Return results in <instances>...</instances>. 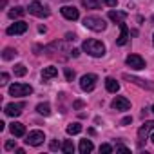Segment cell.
I'll return each mask as SVG.
<instances>
[{
	"label": "cell",
	"instance_id": "obj_22",
	"mask_svg": "<svg viewBox=\"0 0 154 154\" xmlns=\"http://www.w3.org/2000/svg\"><path fill=\"white\" fill-rule=\"evenodd\" d=\"M82 6L85 9H100V2H98V0H82Z\"/></svg>",
	"mask_w": 154,
	"mask_h": 154
},
{
	"label": "cell",
	"instance_id": "obj_3",
	"mask_svg": "<svg viewBox=\"0 0 154 154\" xmlns=\"http://www.w3.org/2000/svg\"><path fill=\"white\" fill-rule=\"evenodd\" d=\"M96 82H98V76L96 74H84L82 78H80V87H82V91L91 93L96 87Z\"/></svg>",
	"mask_w": 154,
	"mask_h": 154
},
{
	"label": "cell",
	"instance_id": "obj_2",
	"mask_svg": "<svg viewBox=\"0 0 154 154\" xmlns=\"http://www.w3.org/2000/svg\"><path fill=\"white\" fill-rule=\"evenodd\" d=\"M84 26L87 29H91V31H96V33H100V31H103L107 27L105 20L100 18V17H85L84 18Z\"/></svg>",
	"mask_w": 154,
	"mask_h": 154
},
{
	"label": "cell",
	"instance_id": "obj_15",
	"mask_svg": "<svg viewBox=\"0 0 154 154\" xmlns=\"http://www.w3.org/2000/svg\"><path fill=\"white\" fill-rule=\"evenodd\" d=\"M11 132H13V136H17V138L24 136V134H26V127H24V123H20V122H13V123H11Z\"/></svg>",
	"mask_w": 154,
	"mask_h": 154
},
{
	"label": "cell",
	"instance_id": "obj_36",
	"mask_svg": "<svg viewBox=\"0 0 154 154\" xmlns=\"http://www.w3.org/2000/svg\"><path fill=\"white\" fill-rule=\"evenodd\" d=\"M116 150H118V152H129V149H127V147H123V145H118V147H116Z\"/></svg>",
	"mask_w": 154,
	"mask_h": 154
},
{
	"label": "cell",
	"instance_id": "obj_40",
	"mask_svg": "<svg viewBox=\"0 0 154 154\" xmlns=\"http://www.w3.org/2000/svg\"><path fill=\"white\" fill-rule=\"evenodd\" d=\"M152 44H154V36H152Z\"/></svg>",
	"mask_w": 154,
	"mask_h": 154
},
{
	"label": "cell",
	"instance_id": "obj_31",
	"mask_svg": "<svg viewBox=\"0 0 154 154\" xmlns=\"http://www.w3.org/2000/svg\"><path fill=\"white\" fill-rule=\"evenodd\" d=\"M0 80H2L0 84H2V85H6V84H8V80H9V74H8V72H2V76H0Z\"/></svg>",
	"mask_w": 154,
	"mask_h": 154
},
{
	"label": "cell",
	"instance_id": "obj_35",
	"mask_svg": "<svg viewBox=\"0 0 154 154\" xmlns=\"http://www.w3.org/2000/svg\"><path fill=\"white\" fill-rule=\"evenodd\" d=\"M72 107H74V109H80V107H84V102H82V100L74 102V103H72Z\"/></svg>",
	"mask_w": 154,
	"mask_h": 154
},
{
	"label": "cell",
	"instance_id": "obj_9",
	"mask_svg": "<svg viewBox=\"0 0 154 154\" xmlns=\"http://www.w3.org/2000/svg\"><path fill=\"white\" fill-rule=\"evenodd\" d=\"M24 107H26L24 102H18V103H8V105L4 107V112H6L8 116H11V118H17V116L22 114V109H24Z\"/></svg>",
	"mask_w": 154,
	"mask_h": 154
},
{
	"label": "cell",
	"instance_id": "obj_14",
	"mask_svg": "<svg viewBox=\"0 0 154 154\" xmlns=\"http://www.w3.org/2000/svg\"><path fill=\"white\" fill-rule=\"evenodd\" d=\"M118 26H120V36H118L116 44H118V45H125V44L129 42V29H127V26H125L123 22H120Z\"/></svg>",
	"mask_w": 154,
	"mask_h": 154
},
{
	"label": "cell",
	"instance_id": "obj_7",
	"mask_svg": "<svg viewBox=\"0 0 154 154\" xmlns=\"http://www.w3.org/2000/svg\"><path fill=\"white\" fill-rule=\"evenodd\" d=\"M44 140H45V136H44L42 131H31L27 134V138H26V143L31 145V147H38V145L44 143Z\"/></svg>",
	"mask_w": 154,
	"mask_h": 154
},
{
	"label": "cell",
	"instance_id": "obj_37",
	"mask_svg": "<svg viewBox=\"0 0 154 154\" xmlns=\"http://www.w3.org/2000/svg\"><path fill=\"white\" fill-rule=\"evenodd\" d=\"M65 38H67V40H76V35H71V33H67V35H65Z\"/></svg>",
	"mask_w": 154,
	"mask_h": 154
},
{
	"label": "cell",
	"instance_id": "obj_19",
	"mask_svg": "<svg viewBox=\"0 0 154 154\" xmlns=\"http://www.w3.org/2000/svg\"><path fill=\"white\" fill-rule=\"evenodd\" d=\"M105 87H107L109 93H118V91H120V84H118L114 78H107V80H105Z\"/></svg>",
	"mask_w": 154,
	"mask_h": 154
},
{
	"label": "cell",
	"instance_id": "obj_13",
	"mask_svg": "<svg viewBox=\"0 0 154 154\" xmlns=\"http://www.w3.org/2000/svg\"><path fill=\"white\" fill-rule=\"evenodd\" d=\"M60 11H62V15H63L67 20H78V18H80V13H78V9H76V8H72V6H63Z\"/></svg>",
	"mask_w": 154,
	"mask_h": 154
},
{
	"label": "cell",
	"instance_id": "obj_1",
	"mask_svg": "<svg viewBox=\"0 0 154 154\" xmlns=\"http://www.w3.org/2000/svg\"><path fill=\"white\" fill-rule=\"evenodd\" d=\"M82 49H84L87 54L94 56V58H100V56H103V54H105V45H103L102 42L94 40V38L85 40V42H84V45H82Z\"/></svg>",
	"mask_w": 154,
	"mask_h": 154
},
{
	"label": "cell",
	"instance_id": "obj_6",
	"mask_svg": "<svg viewBox=\"0 0 154 154\" xmlns=\"http://www.w3.org/2000/svg\"><path fill=\"white\" fill-rule=\"evenodd\" d=\"M27 11H29L31 15L38 17V18H47V17H49L47 8H44L40 2H31V4H29V8H27Z\"/></svg>",
	"mask_w": 154,
	"mask_h": 154
},
{
	"label": "cell",
	"instance_id": "obj_26",
	"mask_svg": "<svg viewBox=\"0 0 154 154\" xmlns=\"http://www.w3.org/2000/svg\"><path fill=\"white\" fill-rule=\"evenodd\" d=\"M62 150H63V152H67V154L74 152V145H72V141H71V140L63 141V145H62Z\"/></svg>",
	"mask_w": 154,
	"mask_h": 154
},
{
	"label": "cell",
	"instance_id": "obj_20",
	"mask_svg": "<svg viewBox=\"0 0 154 154\" xmlns=\"http://www.w3.org/2000/svg\"><path fill=\"white\" fill-rule=\"evenodd\" d=\"M24 15H26V9H24V8H20V6H17V8H13V9L9 11V18H11V20L20 18V17H24Z\"/></svg>",
	"mask_w": 154,
	"mask_h": 154
},
{
	"label": "cell",
	"instance_id": "obj_21",
	"mask_svg": "<svg viewBox=\"0 0 154 154\" xmlns=\"http://www.w3.org/2000/svg\"><path fill=\"white\" fill-rule=\"evenodd\" d=\"M36 112L42 114V116H49L51 114V105L49 103H38L36 105Z\"/></svg>",
	"mask_w": 154,
	"mask_h": 154
},
{
	"label": "cell",
	"instance_id": "obj_16",
	"mask_svg": "<svg viewBox=\"0 0 154 154\" xmlns=\"http://www.w3.org/2000/svg\"><path fill=\"white\" fill-rule=\"evenodd\" d=\"M56 74H58V69H56V67H45V69L42 71V78H44V82H45V80L54 78Z\"/></svg>",
	"mask_w": 154,
	"mask_h": 154
},
{
	"label": "cell",
	"instance_id": "obj_39",
	"mask_svg": "<svg viewBox=\"0 0 154 154\" xmlns=\"http://www.w3.org/2000/svg\"><path fill=\"white\" fill-rule=\"evenodd\" d=\"M152 112H154V105H152Z\"/></svg>",
	"mask_w": 154,
	"mask_h": 154
},
{
	"label": "cell",
	"instance_id": "obj_27",
	"mask_svg": "<svg viewBox=\"0 0 154 154\" xmlns=\"http://www.w3.org/2000/svg\"><path fill=\"white\" fill-rule=\"evenodd\" d=\"M100 152H103V154H111V152H112V147L107 145V143H103V145H100Z\"/></svg>",
	"mask_w": 154,
	"mask_h": 154
},
{
	"label": "cell",
	"instance_id": "obj_25",
	"mask_svg": "<svg viewBox=\"0 0 154 154\" xmlns=\"http://www.w3.org/2000/svg\"><path fill=\"white\" fill-rule=\"evenodd\" d=\"M13 71H15V76H26V72H27V67H26L24 63H17V65L13 67Z\"/></svg>",
	"mask_w": 154,
	"mask_h": 154
},
{
	"label": "cell",
	"instance_id": "obj_5",
	"mask_svg": "<svg viewBox=\"0 0 154 154\" xmlns=\"http://www.w3.org/2000/svg\"><path fill=\"white\" fill-rule=\"evenodd\" d=\"M150 131H154V120L145 122V123L140 127V131H138V145H140V147H143V143L147 141V136L150 134Z\"/></svg>",
	"mask_w": 154,
	"mask_h": 154
},
{
	"label": "cell",
	"instance_id": "obj_23",
	"mask_svg": "<svg viewBox=\"0 0 154 154\" xmlns=\"http://www.w3.org/2000/svg\"><path fill=\"white\" fill-rule=\"evenodd\" d=\"M17 54H18V53H17V49H13V47H6V49H4V53H2V58H4V60H13Z\"/></svg>",
	"mask_w": 154,
	"mask_h": 154
},
{
	"label": "cell",
	"instance_id": "obj_28",
	"mask_svg": "<svg viewBox=\"0 0 154 154\" xmlns=\"http://www.w3.org/2000/svg\"><path fill=\"white\" fill-rule=\"evenodd\" d=\"M65 78H67V82H72V80H74V71L65 69Z\"/></svg>",
	"mask_w": 154,
	"mask_h": 154
},
{
	"label": "cell",
	"instance_id": "obj_10",
	"mask_svg": "<svg viewBox=\"0 0 154 154\" xmlns=\"http://www.w3.org/2000/svg\"><path fill=\"white\" fill-rule=\"evenodd\" d=\"M123 78H125L127 82H132V84H136L138 87H143V89H150V91H154V84H150V82H145V80H141V78H136V76H131V74H123Z\"/></svg>",
	"mask_w": 154,
	"mask_h": 154
},
{
	"label": "cell",
	"instance_id": "obj_4",
	"mask_svg": "<svg viewBox=\"0 0 154 154\" xmlns=\"http://www.w3.org/2000/svg\"><path fill=\"white\" fill-rule=\"evenodd\" d=\"M33 93V87L27 84H13L9 87V94L11 96H29Z\"/></svg>",
	"mask_w": 154,
	"mask_h": 154
},
{
	"label": "cell",
	"instance_id": "obj_8",
	"mask_svg": "<svg viewBox=\"0 0 154 154\" xmlns=\"http://www.w3.org/2000/svg\"><path fill=\"white\" fill-rule=\"evenodd\" d=\"M125 62H127V65H129L131 69H136V71L145 69V60H143L140 54H129V56L125 58Z\"/></svg>",
	"mask_w": 154,
	"mask_h": 154
},
{
	"label": "cell",
	"instance_id": "obj_32",
	"mask_svg": "<svg viewBox=\"0 0 154 154\" xmlns=\"http://www.w3.org/2000/svg\"><path fill=\"white\" fill-rule=\"evenodd\" d=\"M103 2H105L109 8H116V6H118V0H103Z\"/></svg>",
	"mask_w": 154,
	"mask_h": 154
},
{
	"label": "cell",
	"instance_id": "obj_34",
	"mask_svg": "<svg viewBox=\"0 0 154 154\" xmlns=\"http://www.w3.org/2000/svg\"><path fill=\"white\" fill-rule=\"evenodd\" d=\"M69 53H71V56H74V58H76V56H80V49H71Z\"/></svg>",
	"mask_w": 154,
	"mask_h": 154
},
{
	"label": "cell",
	"instance_id": "obj_12",
	"mask_svg": "<svg viewBox=\"0 0 154 154\" xmlns=\"http://www.w3.org/2000/svg\"><path fill=\"white\" fill-rule=\"evenodd\" d=\"M111 107L116 109V111H127V109L131 107V102H129L127 98H123V96H116V98L112 100Z\"/></svg>",
	"mask_w": 154,
	"mask_h": 154
},
{
	"label": "cell",
	"instance_id": "obj_11",
	"mask_svg": "<svg viewBox=\"0 0 154 154\" xmlns=\"http://www.w3.org/2000/svg\"><path fill=\"white\" fill-rule=\"evenodd\" d=\"M26 31H27V24L20 20V22L11 24V26L8 27V31H6V33H8V35H24Z\"/></svg>",
	"mask_w": 154,
	"mask_h": 154
},
{
	"label": "cell",
	"instance_id": "obj_38",
	"mask_svg": "<svg viewBox=\"0 0 154 154\" xmlns=\"http://www.w3.org/2000/svg\"><path fill=\"white\" fill-rule=\"evenodd\" d=\"M150 140H152V143H154V132H152V134H150Z\"/></svg>",
	"mask_w": 154,
	"mask_h": 154
},
{
	"label": "cell",
	"instance_id": "obj_24",
	"mask_svg": "<svg viewBox=\"0 0 154 154\" xmlns=\"http://www.w3.org/2000/svg\"><path fill=\"white\" fill-rule=\"evenodd\" d=\"M78 132H82V125L80 123H71V125H67V134H78Z\"/></svg>",
	"mask_w": 154,
	"mask_h": 154
},
{
	"label": "cell",
	"instance_id": "obj_18",
	"mask_svg": "<svg viewBox=\"0 0 154 154\" xmlns=\"http://www.w3.org/2000/svg\"><path fill=\"white\" fill-rule=\"evenodd\" d=\"M93 149H94V145H93L91 140H82L80 141V152L82 154H89V152H93Z\"/></svg>",
	"mask_w": 154,
	"mask_h": 154
},
{
	"label": "cell",
	"instance_id": "obj_30",
	"mask_svg": "<svg viewBox=\"0 0 154 154\" xmlns=\"http://www.w3.org/2000/svg\"><path fill=\"white\" fill-rule=\"evenodd\" d=\"M49 147H51V150H58V149H60V141H58V140H51Z\"/></svg>",
	"mask_w": 154,
	"mask_h": 154
},
{
	"label": "cell",
	"instance_id": "obj_33",
	"mask_svg": "<svg viewBox=\"0 0 154 154\" xmlns=\"http://www.w3.org/2000/svg\"><path fill=\"white\" fill-rule=\"evenodd\" d=\"M131 122H132V116H125V118H123V120H122L120 123H122V125H129Z\"/></svg>",
	"mask_w": 154,
	"mask_h": 154
},
{
	"label": "cell",
	"instance_id": "obj_29",
	"mask_svg": "<svg viewBox=\"0 0 154 154\" xmlns=\"http://www.w3.org/2000/svg\"><path fill=\"white\" fill-rule=\"evenodd\" d=\"M17 147V141L15 140H9V141H6V150H13Z\"/></svg>",
	"mask_w": 154,
	"mask_h": 154
},
{
	"label": "cell",
	"instance_id": "obj_17",
	"mask_svg": "<svg viewBox=\"0 0 154 154\" xmlns=\"http://www.w3.org/2000/svg\"><path fill=\"white\" fill-rule=\"evenodd\" d=\"M109 18H111L112 22L120 24V22H123V20L127 18V13H122V11H109Z\"/></svg>",
	"mask_w": 154,
	"mask_h": 154
}]
</instances>
